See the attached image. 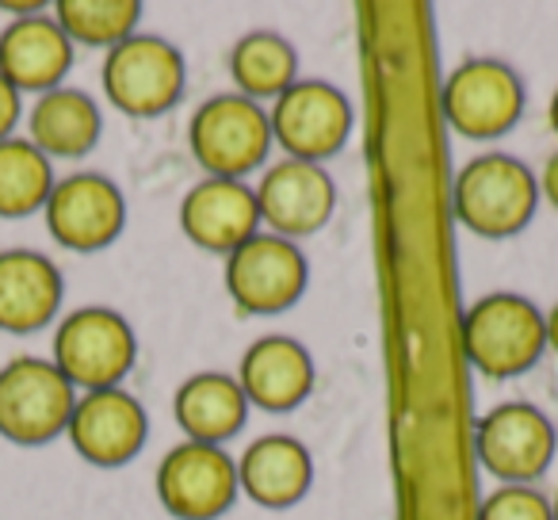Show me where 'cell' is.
Instances as JSON below:
<instances>
[{"label":"cell","instance_id":"1","mask_svg":"<svg viewBox=\"0 0 558 520\" xmlns=\"http://www.w3.org/2000/svg\"><path fill=\"white\" fill-rule=\"evenodd\" d=\"M459 226L489 241L517 238L539 207V180L520 157L482 154L459 169L451 184Z\"/></svg>","mask_w":558,"mask_h":520},{"label":"cell","instance_id":"2","mask_svg":"<svg viewBox=\"0 0 558 520\" xmlns=\"http://www.w3.org/2000/svg\"><path fill=\"white\" fill-rule=\"evenodd\" d=\"M50 360L77 387V395L123 387L138 364V337L131 322L111 306H77L58 318Z\"/></svg>","mask_w":558,"mask_h":520},{"label":"cell","instance_id":"3","mask_svg":"<svg viewBox=\"0 0 558 520\" xmlns=\"http://www.w3.org/2000/svg\"><path fill=\"white\" fill-rule=\"evenodd\" d=\"M77 387L50 356H12L0 364V440L12 448H47L65 436Z\"/></svg>","mask_w":558,"mask_h":520},{"label":"cell","instance_id":"4","mask_svg":"<svg viewBox=\"0 0 558 520\" xmlns=\"http://www.w3.org/2000/svg\"><path fill=\"white\" fill-rule=\"evenodd\" d=\"M547 349V326L532 299L494 291L482 295L463 318V352L489 379H512L535 367Z\"/></svg>","mask_w":558,"mask_h":520},{"label":"cell","instance_id":"5","mask_svg":"<svg viewBox=\"0 0 558 520\" xmlns=\"http://www.w3.org/2000/svg\"><path fill=\"white\" fill-rule=\"evenodd\" d=\"M100 85L116 111L131 119H157L180 104L187 65L184 55L161 35H131L104 55Z\"/></svg>","mask_w":558,"mask_h":520},{"label":"cell","instance_id":"6","mask_svg":"<svg viewBox=\"0 0 558 520\" xmlns=\"http://www.w3.org/2000/svg\"><path fill=\"white\" fill-rule=\"evenodd\" d=\"M187 146L207 177L241 180L268 161L271 126L268 111L241 93H222L199 104L187 126Z\"/></svg>","mask_w":558,"mask_h":520},{"label":"cell","instance_id":"7","mask_svg":"<svg viewBox=\"0 0 558 520\" xmlns=\"http://www.w3.org/2000/svg\"><path fill=\"white\" fill-rule=\"evenodd\" d=\"M311 268L295 241L276 233H253L245 245L226 256V291L241 314L271 318L303 299Z\"/></svg>","mask_w":558,"mask_h":520},{"label":"cell","instance_id":"8","mask_svg":"<svg viewBox=\"0 0 558 520\" xmlns=\"http://www.w3.org/2000/svg\"><path fill=\"white\" fill-rule=\"evenodd\" d=\"M444 119L456 134L471 142H489L509 134L524 116V85L497 58H466L448 73L440 96Z\"/></svg>","mask_w":558,"mask_h":520},{"label":"cell","instance_id":"9","mask_svg":"<svg viewBox=\"0 0 558 520\" xmlns=\"http://www.w3.org/2000/svg\"><path fill=\"white\" fill-rule=\"evenodd\" d=\"M271 142L283 146L291 161L322 165L341 154L352 134V104L329 81H295L283 96H276L268 111Z\"/></svg>","mask_w":558,"mask_h":520},{"label":"cell","instance_id":"10","mask_svg":"<svg viewBox=\"0 0 558 520\" xmlns=\"http://www.w3.org/2000/svg\"><path fill=\"white\" fill-rule=\"evenodd\" d=\"M47 233L70 253H100L116 245L126 226V195L111 177L96 169L58 177L47 207Z\"/></svg>","mask_w":558,"mask_h":520},{"label":"cell","instance_id":"11","mask_svg":"<svg viewBox=\"0 0 558 520\" xmlns=\"http://www.w3.org/2000/svg\"><path fill=\"white\" fill-rule=\"evenodd\" d=\"M474 456L505 486H532L555 459V425L527 402H501L474 425Z\"/></svg>","mask_w":558,"mask_h":520},{"label":"cell","instance_id":"12","mask_svg":"<svg viewBox=\"0 0 558 520\" xmlns=\"http://www.w3.org/2000/svg\"><path fill=\"white\" fill-rule=\"evenodd\" d=\"M65 440L85 463L104 467V471L126 467L149 440L146 406L126 387L85 390V395H77V406L70 413Z\"/></svg>","mask_w":558,"mask_h":520},{"label":"cell","instance_id":"13","mask_svg":"<svg viewBox=\"0 0 558 520\" xmlns=\"http://www.w3.org/2000/svg\"><path fill=\"white\" fill-rule=\"evenodd\" d=\"M238 463L215 444L184 440L157 467V497L177 520H215L238 497Z\"/></svg>","mask_w":558,"mask_h":520},{"label":"cell","instance_id":"14","mask_svg":"<svg viewBox=\"0 0 558 520\" xmlns=\"http://www.w3.org/2000/svg\"><path fill=\"white\" fill-rule=\"evenodd\" d=\"M256 210L276 238H311L333 218L337 184L322 165L283 157L256 184Z\"/></svg>","mask_w":558,"mask_h":520},{"label":"cell","instance_id":"15","mask_svg":"<svg viewBox=\"0 0 558 520\" xmlns=\"http://www.w3.org/2000/svg\"><path fill=\"white\" fill-rule=\"evenodd\" d=\"M65 303V276L47 253L0 249V334L27 337L54 326Z\"/></svg>","mask_w":558,"mask_h":520},{"label":"cell","instance_id":"16","mask_svg":"<svg viewBox=\"0 0 558 520\" xmlns=\"http://www.w3.org/2000/svg\"><path fill=\"white\" fill-rule=\"evenodd\" d=\"M73 62H77V47L58 27L50 9L27 20H9L0 27V73L24 96H43L50 88H62Z\"/></svg>","mask_w":558,"mask_h":520},{"label":"cell","instance_id":"17","mask_svg":"<svg viewBox=\"0 0 558 520\" xmlns=\"http://www.w3.org/2000/svg\"><path fill=\"white\" fill-rule=\"evenodd\" d=\"M180 230L187 233L192 245L207 249V253L230 256L253 233H260L256 192L245 180H218V177L199 180L184 195V203H180Z\"/></svg>","mask_w":558,"mask_h":520},{"label":"cell","instance_id":"18","mask_svg":"<svg viewBox=\"0 0 558 520\" xmlns=\"http://www.w3.org/2000/svg\"><path fill=\"white\" fill-rule=\"evenodd\" d=\"M314 379L318 372H314V356L306 352V344L283 334L253 341L238 367L241 395L248 398V406L268 413H288L303 406L314 390Z\"/></svg>","mask_w":558,"mask_h":520},{"label":"cell","instance_id":"19","mask_svg":"<svg viewBox=\"0 0 558 520\" xmlns=\"http://www.w3.org/2000/svg\"><path fill=\"white\" fill-rule=\"evenodd\" d=\"M27 119V142L50 161H81L100 146L104 134V111L96 96L85 88H50L35 96V104L24 111Z\"/></svg>","mask_w":558,"mask_h":520},{"label":"cell","instance_id":"20","mask_svg":"<svg viewBox=\"0 0 558 520\" xmlns=\"http://www.w3.org/2000/svg\"><path fill=\"white\" fill-rule=\"evenodd\" d=\"M314 459L303 440L268 433L245 448L238 463V486L264 509H291L311 494Z\"/></svg>","mask_w":558,"mask_h":520},{"label":"cell","instance_id":"21","mask_svg":"<svg viewBox=\"0 0 558 520\" xmlns=\"http://www.w3.org/2000/svg\"><path fill=\"white\" fill-rule=\"evenodd\" d=\"M172 418L184 428L187 440L222 448L226 440H233L245 428L248 398L241 395L233 375L199 372L180 383L177 398H172Z\"/></svg>","mask_w":558,"mask_h":520},{"label":"cell","instance_id":"22","mask_svg":"<svg viewBox=\"0 0 558 520\" xmlns=\"http://www.w3.org/2000/svg\"><path fill=\"white\" fill-rule=\"evenodd\" d=\"M58 184L54 161L27 142V134L0 142V218L20 222V218L43 215L50 192Z\"/></svg>","mask_w":558,"mask_h":520},{"label":"cell","instance_id":"23","mask_svg":"<svg viewBox=\"0 0 558 520\" xmlns=\"http://www.w3.org/2000/svg\"><path fill=\"white\" fill-rule=\"evenodd\" d=\"M299 55L283 35L276 32H248L230 50V77L241 96L248 100H276L295 85Z\"/></svg>","mask_w":558,"mask_h":520},{"label":"cell","instance_id":"24","mask_svg":"<svg viewBox=\"0 0 558 520\" xmlns=\"http://www.w3.org/2000/svg\"><path fill=\"white\" fill-rule=\"evenodd\" d=\"M58 27L70 35L73 47L111 50L138 35L142 4L138 0H58L50 4Z\"/></svg>","mask_w":558,"mask_h":520},{"label":"cell","instance_id":"25","mask_svg":"<svg viewBox=\"0 0 558 520\" xmlns=\"http://www.w3.org/2000/svg\"><path fill=\"white\" fill-rule=\"evenodd\" d=\"M478 520H555L550 501L532 486H501L478 505Z\"/></svg>","mask_w":558,"mask_h":520},{"label":"cell","instance_id":"26","mask_svg":"<svg viewBox=\"0 0 558 520\" xmlns=\"http://www.w3.org/2000/svg\"><path fill=\"white\" fill-rule=\"evenodd\" d=\"M20 123H24V93L0 73V142L16 138Z\"/></svg>","mask_w":558,"mask_h":520},{"label":"cell","instance_id":"27","mask_svg":"<svg viewBox=\"0 0 558 520\" xmlns=\"http://www.w3.org/2000/svg\"><path fill=\"white\" fill-rule=\"evenodd\" d=\"M539 195L550 203V207L558 210V154H550L547 165H543V172H539Z\"/></svg>","mask_w":558,"mask_h":520},{"label":"cell","instance_id":"28","mask_svg":"<svg viewBox=\"0 0 558 520\" xmlns=\"http://www.w3.org/2000/svg\"><path fill=\"white\" fill-rule=\"evenodd\" d=\"M50 4L47 0H0V12H4V16H12V20H27V16H39V12H47Z\"/></svg>","mask_w":558,"mask_h":520},{"label":"cell","instance_id":"29","mask_svg":"<svg viewBox=\"0 0 558 520\" xmlns=\"http://www.w3.org/2000/svg\"><path fill=\"white\" fill-rule=\"evenodd\" d=\"M543 326H547V344L558 352V303L550 306V314H543Z\"/></svg>","mask_w":558,"mask_h":520},{"label":"cell","instance_id":"30","mask_svg":"<svg viewBox=\"0 0 558 520\" xmlns=\"http://www.w3.org/2000/svg\"><path fill=\"white\" fill-rule=\"evenodd\" d=\"M547 119H550V131L558 134V88H555V96H550V108H547Z\"/></svg>","mask_w":558,"mask_h":520},{"label":"cell","instance_id":"31","mask_svg":"<svg viewBox=\"0 0 558 520\" xmlns=\"http://www.w3.org/2000/svg\"><path fill=\"white\" fill-rule=\"evenodd\" d=\"M550 517L558 520V494H555V501H550Z\"/></svg>","mask_w":558,"mask_h":520}]
</instances>
